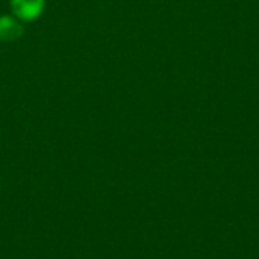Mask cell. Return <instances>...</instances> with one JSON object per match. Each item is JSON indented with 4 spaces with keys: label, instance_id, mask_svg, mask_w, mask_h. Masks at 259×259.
Wrapping results in <instances>:
<instances>
[{
    "label": "cell",
    "instance_id": "cell-1",
    "mask_svg": "<svg viewBox=\"0 0 259 259\" xmlns=\"http://www.w3.org/2000/svg\"><path fill=\"white\" fill-rule=\"evenodd\" d=\"M46 0H11V9L20 21H33L44 12Z\"/></svg>",
    "mask_w": 259,
    "mask_h": 259
},
{
    "label": "cell",
    "instance_id": "cell-2",
    "mask_svg": "<svg viewBox=\"0 0 259 259\" xmlns=\"http://www.w3.org/2000/svg\"><path fill=\"white\" fill-rule=\"evenodd\" d=\"M24 32L21 21L12 15H0V41L9 42L18 39Z\"/></svg>",
    "mask_w": 259,
    "mask_h": 259
}]
</instances>
